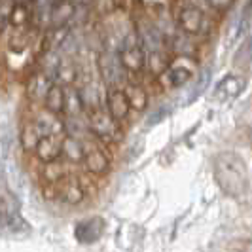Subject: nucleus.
<instances>
[{
    "instance_id": "nucleus-13",
    "label": "nucleus",
    "mask_w": 252,
    "mask_h": 252,
    "mask_svg": "<svg viewBox=\"0 0 252 252\" xmlns=\"http://www.w3.org/2000/svg\"><path fill=\"white\" fill-rule=\"evenodd\" d=\"M245 86H247V80L239 74H229L226 76L220 84H218V89L216 93L222 95L224 99H233V97H239L241 93L245 91Z\"/></svg>"
},
{
    "instance_id": "nucleus-27",
    "label": "nucleus",
    "mask_w": 252,
    "mask_h": 252,
    "mask_svg": "<svg viewBox=\"0 0 252 252\" xmlns=\"http://www.w3.org/2000/svg\"><path fill=\"white\" fill-rule=\"evenodd\" d=\"M213 10L216 12H226L227 8H231V4L235 2V0H205Z\"/></svg>"
},
{
    "instance_id": "nucleus-8",
    "label": "nucleus",
    "mask_w": 252,
    "mask_h": 252,
    "mask_svg": "<svg viewBox=\"0 0 252 252\" xmlns=\"http://www.w3.org/2000/svg\"><path fill=\"white\" fill-rule=\"evenodd\" d=\"M76 6L72 0H57L50 10V21H48V27L50 29H64V27L70 23V19L74 17Z\"/></svg>"
},
{
    "instance_id": "nucleus-29",
    "label": "nucleus",
    "mask_w": 252,
    "mask_h": 252,
    "mask_svg": "<svg viewBox=\"0 0 252 252\" xmlns=\"http://www.w3.org/2000/svg\"><path fill=\"white\" fill-rule=\"evenodd\" d=\"M13 2H15V4H29L31 0H13Z\"/></svg>"
},
{
    "instance_id": "nucleus-28",
    "label": "nucleus",
    "mask_w": 252,
    "mask_h": 252,
    "mask_svg": "<svg viewBox=\"0 0 252 252\" xmlns=\"http://www.w3.org/2000/svg\"><path fill=\"white\" fill-rule=\"evenodd\" d=\"M72 2H74L78 8H80V6H82V8H88V6H91V4L97 2V0H72Z\"/></svg>"
},
{
    "instance_id": "nucleus-21",
    "label": "nucleus",
    "mask_w": 252,
    "mask_h": 252,
    "mask_svg": "<svg viewBox=\"0 0 252 252\" xmlns=\"http://www.w3.org/2000/svg\"><path fill=\"white\" fill-rule=\"evenodd\" d=\"M124 89H126L133 110H144L146 108V104H148V93H146V89L142 88V86H139V84H127Z\"/></svg>"
},
{
    "instance_id": "nucleus-22",
    "label": "nucleus",
    "mask_w": 252,
    "mask_h": 252,
    "mask_svg": "<svg viewBox=\"0 0 252 252\" xmlns=\"http://www.w3.org/2000/svg\"><path fill=\"white\" fill-rule=\"evenodd\" d=\"M80 97H82V101H84V106H86V110H97V108H101V97H99V91H97V86L95 84H84V86H80Z\"/></svg>"
},
{
    "instance_id": "nucleus-25",
    "label": "nucleus",
    "mask_w": 252,
    "mask_h": 252,
    "mask_svg": "<svg viewBox=\"0 0 252 252\" xmlns=\"http://www.w3.org/2000/svg\"><path fill=\"white\" fill-rule=\"evenodd\" d=\"M15 6L17 4L13 0H0V29L6 23H10V17H12Z\"/></svg>"
},
{
    "instance_id": "nucleus-3",
    "label": "nucleus",
    "mask_w": 252,
    "mask_h": 252,
    "mask_svg": "<svg viewBox=\"0 0 252 252\" xmlns=\"http://www.w3.org/2000/svg\"><path fill=\"white\" fill-rule=\"evenodd\" d=\"M88 131L102 140H118L122 137V124L116 122L106 108H97L89 112Z\"/></svg>"
},
{
    "instance_id": "nucleus-20",
    "label": "nucleus",
    "mask_w": 252,
    "mask_h": 252,
    "mask_svg": "<svg viewBox=\"0 0 252 252\" xmlns=\"http://www.w3.org/2000/svg\"><path fill=\"white\" fill-rule=\"evenodd\" d=\"M53 78H55L57 84H61L64 88H70L78 80V70H76V66L70 61H61L59 66L53 70Z\"/></svg>"
},
{
    "instance_id": "nucleus-11",
    "label": "nucleus",
    "mask_w": 252,
    "mask_h": 252,
    "mask_svg": "<svg viewBox=\"0 0 252 252\" xmlns=\"http://www.w3.org/2000/svg\"><path fill=\"white\" fill-rule=\"evenodd\" d=\"M68 177V161L64 158H57L53 161L42 165V178L48 182V184H59L63 182L64 178Z\"/></svg>"
},
{
    "instance_id": "nucleus-16",
    "label": "nucleus",
    "mask_w": 252,
    "mask_h": 252,
    "mask_svg": "<svg viewBox=\"0 0 252 252\" xmlns=\"http://www.w3.org/2000/svg\"><path fill=\"white\" fill-rule=\"evenodd\" d=\"M51 84H53V82H51L50 74H48L46 70H42V72H38V74H34L29 80L27 95H29L31 99L44 101V97H46V93H48V89H50Z\"/></svg>"
},
{
    "instance_id": "nucleus-17",
    "label": "nucleus",
    "mask_w": 252,
    "mask_h": 252,
    "mask_svg": "<svg viewBox=\"0 0 252 252\" xmlns=\"http://www.w3.org/2000/svg\"><path fill=\"white\" fill-rule=\"evenodd\" d=\"M42 139V133L36 127L34 122H27L23 124L21 131H19V144L25 152H34L38 146V142Z\"/></svg>"
},
{
    "instance_id": "nucleus-5",
    "label": "nucleus",
    "mask_w": 252,
    "mask_h": 252,
    "mask_svg": "<svg viewBox=\"0 0 252 252\" xmlns=\"http://www.w3.org/2000/svg\"><path fill=\"white\" fill-rule=\"evenodd\" d=\"M191 76H193V63L189 61V57L177 55V59L171 61L169 68L161 74V78L165 80L167 88H182L188 84Z\"/></svg>"
},
{
    "instance_id": "nucleus-1",
    "label": "nucleus",
    "mask_w": 252,
    "mask_h": 252,
    "mask_svg": "<svg viewBox=\"0 0 252 252\" xmlns=\"http://www.w3.org/2000/svg\"><path fill=\"white\" fill-rule=\"evenodd\" d=\"M216 186L229 197H241L251 188V175L237 152H220L213 163Z\"/></svg>"
},
{
    "instance_id": "nucleus-24",
    "label": "nucleus",
    "mask_w": 252,
    "mask_h": 252,
    "mask_svg": "<svg viewBox=\"0 0 252 252\" xmlns=\"http://www.w3.org/2000/svg\"><path fill=\"white\" fill-rule=\"evenodd\" d=\"M29 19H31V13H29L27 4H17V6L13 8L12 17H10V25L15 27V29H19V27L27 25Z\"/></svg>"
},
{
    "instance_id": "nucleus-14",
    "label": "nucleus",
    "mask_w": 252,
    "mask_h": 252,
    "mask_svg": "<svg viewBox=\"0 0 252 252\" xmlns=\"http://www.w3.org/2000/svg\"><path fill=\"white\" fill-rule=\"evenodd\" d=\"M64 99H66L64 88L61 86V84L53 82L42 102H44V108H46V110L55 112V114H63L64 112Z\"/></svg>"
},
{
    "instance_id": "nucleus-6",
    "label": "nucleus",
    "mask_w": 252,
    "mask_h": 252,
    "mask_svg": "<svg viewBox=\"0 0 252 252\" xmlns=\"http://www.w3.org/2000/svg\"><path fill=\"white\" fill-rule=\"evenodd\" d=\"M106 110L110 112L116 122H126L129 118V112L133 110L131 108V102L127 97L126 89L122 88H110L106 93Z\"/></svg>"
},
{
    "instance_id": "nucleus-18",
    "label": "nucleus",
    "mask_w": 252,
    "mask_h": 252,
    "mask_svg": "<svg viewBox=\"0 0 252 252\" xmlns=\"http://www.w3.org/2000/svg\"><path fill=\"white\" fill-rule=\"evenodd\" d=\"M64 116H82V112L86 110L84 101L80 97V89L70 86V88H64Z\"/></svg>"
},
{
    "instance_id": "nucleus-23",
    "label": "nucleus",
    "mask_w": 252,
    "mask_h": 252,
    "mask_svg": "<svg viewBox=\"0 0 252 252\" xmlns=\"http://www.w3.org/2000/svg\"><path fill=\"white\" fill-rule=\"evenodd\" d=\"M171 64V59L165 57L163 51H150L148 53V63H146V68L150 70L154 76H161L169 68Z\"/></svg>"
},
{
    "instance_id": "nucleus-10",
    "label": "nucleus",
    "mask_w": 252,
    "mask_h": 252,
    "mask_svg": "<svg viewBox=\"0 0 252 252\" xmlns=\"http://www.w3.org/2000/svg\"><path fill=\"white\" fill-rule=\"evenodd\" d=\"M84 167L86 171L91 173L93 177H101L104 173H108L110 169V159L108 156L101 150V148H88L86 152V158H84Z\"/></svg>"
},
{
    "instance_id": "nucleus-26",
    "label": "nucleus",
    "mask_w": 252,
    "mask_h": 252,
    "mask_svg": "<svg viewBox=\"0 0 252 252\" xmlns=\"http://www.w3.org/2000/svg\"><path fill=\"white\" fill-rule=\"evenodd\" d=\"M252 61V36L247 38V42L241 46L239 53H237V64L239 66H245L247 63Z\"/></svg>"
},
{
    "instance_id": "nucleus-19",
    "label": "nucleus",
    "mask_w": 252,
    "mask_h": 252,
    "mask_svg": "<svg viewBox=\"0 0 252 252\" xmlns=\"http://www.w3.org/2000/svg\"><path fill=\"white\" fill-rule=\"evenodd\" d=\"M61 199L68 207H76V205H80V203L86 199V189H84L82 184L70 180V182H66L63 188H61Z\"/></svg>"
},
{
    "instance_id": "nucleus-9",
    "label": "nucleus",
    "mask_w": 252,
    "mask_h": 252,
    "mask_svg": "<svg viewBox=\"0 0 252 252\" xmlns=\"http://www.w3.org/2000/svg\"><path fill=\"white\" fill-rule=\"evenodd\" d=\"M86 142L74 137V135H63L61 139V156L68 163H84V158H86Z\"/></svg>"
},
{
    "instance_id": "nucleus-15",
    "label": "nucleus",
    "mask_w": 252,
    "mask_h": 252,
    "mask_svg": "<svg viewBox=\"0 0 252 252\" xmlns=\"http://www.w3.org/2000/svg\"><path fill=\"white\" fill-rule=\"evenodd\" d=\"M104 224H102L101 218H91V220H84L80 222L76 227V237L78 241H84V243H91V241H97L101 237Z\"/></svg>"
},
{
    "instance_id": "nucleus-4",
    "label": "nucleus",
    "mask_w": 252,
    "mask_h": 252,
    "mask_svg": "<svg viewBox=\"0 0 252 252\" xmlns=\"http://www.w3.org/2000/svg\"><path fill=\"white\" fill-rule=\"evenodd\" d=\"M177 23H178V29L184 34L197 36V34H203V31L207 29V15L203 13L201 8H197L193 4H186V6H182L178 10Z\"/></svg>"
},
{
    "instance_id": "nucleus-2",
    "label": "nucleus",
    "mask_w": 252,
    "mask_h": 252,
    "mask_svg": "<svg viewBox=\"0 0 252 252\" xmlns=\"http://www.w3.org/2000/svg\"><path fill=\"white\" fill-rule=\"evenodd\" d=\"M120 63L126 68V72L129 74H142L146 70V63H148V51L142 46L140 36L133 31L129 32L120 48Z\"/></svg>"
},
{
    "instance_id": "nucleus-12",
    "label": "nucleus",
    "mask_w": 252,
    "mask_h": 252,
    "mask_svg": "<svg viewBox=\"0 0 252 252\" xmlns=\"http://www.w3.org/2000/svg\"><path fill=\"white\" fill-rule=\"evenodd\" d=\"M34 154H36V158L42 163H48V161H53L57 158H63L61 156V140H57V137H42Z\"/></svg>"
},
{
    "instance_id": "nucleus-7",
    "label": "nucleus",
    "mask_w": 252,
    "mask_h": 252,
    "mask_svg": "<svg viewBox=\"0 0 252 252\" xmlns=\"http://www.w3.org/2000/svg\"><path fill=\"white\" fill-rule=\"evenodd\" d=\"M34 124L40 129L42 137H61L64 135V120L61 118V114L50 112V110H40L34 118Z\"/></svg>"
}]
</instances>
